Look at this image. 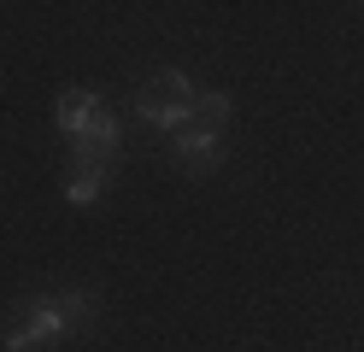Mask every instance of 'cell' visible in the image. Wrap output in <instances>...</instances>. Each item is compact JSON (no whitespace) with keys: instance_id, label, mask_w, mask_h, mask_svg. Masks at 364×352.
<instances>
[{"instance_id":"6","label":"cell","mask_w":364,"mask_h":352,"mask_svg":"<svg viewBox=\"0 0 364 352\" xmlns=\"http://www.w3.org/2000/svg\"><path fill=\"white\" fill-rule=\"evenodd\" d=\"M95 117H100V94H95V88H65L59 106H53V124L71 135V141H77L88 124H95Z\"/></svg>"},{"instance_id":"3","label":"cell","mask_w":364,"mask_h":352,"mask_svg":"<svg viewBox=\"0 0 364 352\" xmlns=\"http://www.w3.org/2000/svg\"><path fill=\"white\" fill-rule=\"evenodd\" d=\"M171 159H176V171H188V176L218 171V164H223V129H212V124H200V117H194L188 129L171 135Z\"/></svg>"},{"instance_id":"2","label":"cell","mask_w":364,"mask_h":352,"mask_svg":"<svg viewBox=\"0 0 364 352\" xmlns=\"http://www.w3.org/2000/svg\"><path fill=\"white\" fill-rule=\"evenodd\" d=\"M194 112H200V88L182 77V70H159V77H147L141 88H135V117H141L147 129H188L194 124Z\"/></svg>"},{"instance_id":"5","label":"cell","mask_w":364,"mask_h":352,"mask_svg":"<svg viewBox=\"0 0 364 352\" xmlns=\"http://www.w3.org/2000/svg\"><path fill=\"white\" fill-rule=\"evenodd\" d=\"M118 147H124V124L112 112H100L95 124H88L77 141H71V153H82V159H106V164H118Z\"/></svg>"},{"instance_id":"7","label":"cell","mask_w":364,"mask_h":352,"mask_svg":"<svg viewBox=\"0 0 364 352\" xmlns=\"http://www.w3.org/2000/svg\"><path fill=\"white\" fill-rule=\"evenodd\" d=\"M200 124H212V129H223V124H230V117H235V100H230V94H200Z\"/></svg>"},{"instance_id":"1","label":"cell","mask_w":364,"mask_h":352,"mask_svg":"<svg viewBox=\"0 0 364 352\" xmlns=\"http://www.w3.org/2000/svg\"><path fill=\"white\" fill-rule=\"evenodd\" d=\"M88 323H95V288L65 282V288L41 294L18 329L0 335V352H48V346H59L65 335H77V329H88Z\"/></svg>"},{"instance_id":"4","label":"cell","mask_w":364,"mask_h":352,"mask_svg":"<svg viewBox=\"0 0 364 352\" xmlns=\"http://www.w3.org/2000/svg\"><path fill=\"white\" fill-rule=\"evenodd\" d=\"M71 159H77V171H71V182H65V200H71L77 211H88V206H100L112 164L106 159H82V153H71Z\"/></svg>"}]
</instances>
